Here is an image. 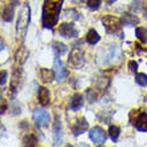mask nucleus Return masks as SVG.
<instances>
[{"label": "nucleus", "instance_id": "obj_28", "mask_svg": "<svg viewBox=\"0 0 147 147\" xmlns=\"http://www.w3.org/2000/svg\"><path fill=\"white\" fill-rule=\"evenodd\" d=\"M128 68H130L131 71H134V72H135V71L138 70V63L134 62V60H131V62H128Z\"/></svg>", "mask_w": 147, "mask_h": 147}, {"label": "nucleus", "instance_id": "obj_19", "mask_svg": "<svg viewBox=\"0 0 147 147\" xmlns=\"http://www.w3.org/2000/svg\"><path fill=\"white\" fill-rule=\"evenodd\" d=\"M122 20H123V23L126 26H135V24L139 23V19L135 15H131V13H124Z\"/></svg>", "mask_w": 147, "mask_h": 147}, {"label": "nucleus", "instance_id": "obj_13", "mask_svg": "<svg viewBox=\"0 0 147 147\" xmlns=\"http://www.w3.org/2000/svg\"><path fill=\"white\" fill-rule=\"evenodd\" d=\"M13 16H15V5L12 3L7 4L3 9V19L5 22H12L13 20Z\"/></svg>", "mask_w": 147, "mask_h": 147}, {"label": "nucleus", "instance_id": "obj_18", "mask_svg": "<svg viewBox=\"0 0 147 147\" xmlns=\"http://www.w3.org/2000/svg\"><path fill=\"white\" fill-rule=\"evenodd\" d=\"M86 40H87L88 44H96V43L100 40V36H99V34H98L95 30H90V31L87 32Z\"/></svg>", "mask_w": 147, "mask_h": 147}, {"label": "nucleus", "instance_id": "obj_14", "mask_svg": "<svg viewBox=\"0 0 147 147\" xmlns=\"http://www.w3.org/2000/svg\"><path fill=\"white\" fill-rule=\"evenodd\" d=\"M82 106H83V96L80 94H75L71 98V109L74 111H78L79 109H82Z\"/></svg>", "mask_w": 147, "mask_h": 147}, {"label": "nucleus", "instance_id": "obj_6", "mask_svg": "<svg viewBox=\"0 0 147 147\" xmlns=\"http://www.w3.org/2000/svg\"><path fill=\"white\" fill-rule=\"evenodd\" d=\"M54 72H55V78L60 82L64 80V79L68 76V71H67L64 63H63L59 58H56L54 62Z\"/></svg>", "mask_w": 147, "mask_h": 147}, {"label": "nucleus", "instance_id": "obj_10", "mask_svg": "<svg viewBox=\"0 0 147 147\" xmlns=\"http://www.w3.org/2000/svg\"><path fill=\"white\" fill-rule=\"evenodd\" d=\"M50 99H51V96H50V91L46 88V87H39L38 88V100H39V103L42 106H48L50 105Z\"/></svg>", "mask_w": 147, "mask_h": 147}, {"label": "nucleus", "instance_id": "obj_12", "mask_svg": "<svg viewBox=\"0 0 147 147\" xmlns=\"http://www.w3.org/2000/svg\"><path fill=\"white\" fill-rule=\"evenodd\" d=\"M27 58H28V50L26 48V46H20V48L16 51V54H15L16 63L23 64V63H26Z\"/></svg>", "mask_w": 147, "mask_h": 147}, {"label": "nucleus", "instance_id": "obj_5", "mask_svg": "<svg viewBox=\"0 0 147 147\" xmlns=\"http://www.w3.org/2000/svg\"><path fill=\"white\" fill-rule=\"evenodd\" d=\"M32 118H34V122L36 123V126H39V127L47 126V124L50 123V119H51L50 114L43 109H36L35 111H34Z\"/></svg>", "mask_w": 147, "mask_h": 147}, {"label": "nucleus", "instance_id": "obj_33", "mask_svg": "<svg viewBox=\"0 0 147 147\" xmlns=\"http://www.w3.org/2000/svg\"><path fill=\"white\" fill-rule=\"evenodd\" d=\"M106 1H107V3H109V4H111V3H114L115 0H106Z\"/></svg>", "mask_w": 147, "mask_h": 147}, {"label": "nucleus", "instance_id": "obj_7", "mask_svg": "<svg viewBox=\"0 0 147 147\" xmlns=\"http://www.w3.org/2000/svg\"><path fill=\"white\" fill-rule=\"evenodd\" d=\"M70 64L74 67H80L84 63V52L80 48H74L70 54Z\"/></svg>", "mask_w": 147, "mask_h": 147}, {"label": "nucleus", "instance_id": "obj_1", "mask_svg": "<svg viewBox=\"0 0 147 147\" xmlns=\"http://www.w3.org/2000/svg\"><path fill=\"white\" fill-rule=\"evenodd\" d=\"M63 0H44L42 12V24L44 28H54L59 22Z\"/></svg>", "mask_w": 147, "mask_h": 147}, {"label": "nucleus", "instance_id": "obj_31", "mask_svg": "<svg viewBox=\"0 0 147 147\" xmlns=\"http://www.w3.org/2000/svg\"><path fill=\"white\" fill-rule=\"evenodd\" d=\"M9 3H12L13 5H16V4L19 3V0H9Z\"/></svg>", "mask_w": 147, "mask_h": 147}, {"label": "nucleus", "instance_id": "obj_27", "mask_svg": "<svg viewBox=\"0 0 147 147\" xmlns=\"http://www.w3.org/2000/svg\"><path fill=\"white\" fill-rule=\"evenodd\" d=\"M7 79H8V74L7 71H0V86H3L7 83Z\"/></svg>", "mask_w": 147, "mask_h": 147}, {"label": "nucleus", "instance_id": "obj_21", "mask_svg": "<svg viewBox=\"0 0 147 147\" xmlns=\"http://www.w3.org/2000/svg\"><path fill=\"white\" fill-rule=\"evenodd\" d=\"M119 134H120V128L118 127V126H110V128H109V135H110V138H111L114 142H116V140H118V138H119Z\"/></svg>", "mask_w": 147, "mask_h": 147}, {"label": "nucleus", "instance_id": "obj_11", "mask_svg": "<svg viewBox=\"0 0 147 147\" xmlns=\"http://www.w3.org/2000/svg\"><path fill=\"white\" fill-rule=\"evenodd\" d=\"M135 127L139 131H147V114L142 112L135 120Z\"/></svg>", "mask_w": 147, "mask_h": 147}, {"label": "nucleus", "instance_id": "obj_26", "mask_svg": "<svg viewBox=\"0 0 147 147\" xmlns=\"http://www.w3.org/2000/svg\"><path fill=\"white\" fill-rule=\"evenodd\" d=\"M64 16H66V18H72L74 20L79 19V13H78L75 9H66V11H64Z\"/></svg>", "mask_w": 147, "mask_h": 147}, {"label": "nucleus", "instance_id": "obj_34", "mask_svg": "<svg viewBox=\"0 0 147 147\" xmlns=\"http://www.w3.org/2000/svg\"><path fill=\"white\" fill-rule=\"evenodd\" d=\"M146 16H147V8H146Z\"/></svg>", "mask_w": 147, "mask_h": 147}, {"label": "nucleus", "instance_id": "obj_22", "mask_svg": "<svg viewBox=\"0 0 147 147\" xmlns=\"http://www.w3.org/2000/svg\"><path fill=\"white\" fill-rule=\"evenodd\" d=\"M23 143L24 146H36L38 143V138L35 135H32V134H28L23 138Z\"/></svg>", "mask_w": 147, "mask_h": 147}, {"label": "nucleus", "instance_id": "obj_29", "mask_svg": "<svg viewBox=\"0 0 147 147\" xmlns=\"http://www.w3.org/2000/svg\"><path fill=\"white\" fill-rule=\"evenodd\" d=\"M87 95H88L90 96V102H95V99H96V94H92V95H91V91H87Z\"/></svg>", "mask_w": 147, "mask_h": 147}, {"label": "nucleus", "instance_id": "obj_24", "mask_svg": "<svg viewBox=\"0 0 147 147\" xmlns=\"http://www.w3.org/2000/svg\"><path fill=\"white\" fill-rule=\"evenodd\" d=\"M135 80H136V83L139 86H146L147 84V75L146 74H136L135 75Z\"/></svg>", "mask_w": 147, "mask_h": 147}, {"label": "nucleus", "instance_id": "obj_30", "mask_svg": "<svg viewBox=\"0 0 147 147\" xmlns=\"http://www.w3.org/2000/svg\"><path fill=\"white\" fill-rule=\"evenodd\" d=\"M3 48H4V42H3V39L0 38V51L3 50Z\"/></svg>", "mask_w": 147, "mask_h": 147}, {"label": "nucleus", "instance_id": "obj_2", "mask_svg": "<svg viewBox=\"0 0 147 147\" xmlns=\"http://www.w3.org/2000/svg\"><path fill=\"white\" fill-rule=\"evenodd\" d=\"M31 11H30V7H26L23 11L20 12L19 18H18V26H16V31L19 34L20 39H24L26 36V32H27L28 24H30V19H31Z\"/></svg>", "mask_w": 147, "mask_h": 147}, {"label": "nucleus", "instance_id": "obj_16", "mask_svg": "<svg viewBox=\"0 0 147 147\" xmlns=\"http://www.w3.org/2000/svg\"><path fill=\"white\" fill-rule=\"evenodd\" d=\"M52 50H54L56 56H62V55H64L67 52V46L60 42H54L52 43Z\"/></svg>", "mask_w": 147, "mask_h": 147}, {"label": "nucleus", "instance_id": "obj_20", "mask_svg": "<svg viewBox=\"0 0 147 147\" xmlns=\"http://www.w3.org/2000/svg\"><path fill=\"white\" fill-rule=\"evenodd\" d=\"M135 35H136V38L139 39L142 43H144L146 44L147 43V30L144 27H138L135 30Z\"/></svg>", "mask_w": 147, "mask_h": 147}, {"label": "nucleus", "instance_id": "obj_9", "mask_svg": "<svg viewBox=\"0 0 147 147\" xmlns=\"http://www.w3.org/2000/svg\"><path fill=\"white\" fill-rule=\"evenodd\" d=\"M88 130V123H87V120L84 118H80V119H78L72 126V132L74 135H80L83 132H86Z\"/></svg>", "mask_w": 147, "mask_h": 147}, {"label": "nucleus", "instance_id": "obj_23", "mask_svg": "<svg viewBox=\"0 0 147 147\" xmlns=\"http://www.w3.org/2000/svg\"><path fill=\"white\" fill-rule=\"evenodd\" d=\"M20 74H22V71L20 70H15V72H13L12 82H11V91H16V87H18L19 80H20Z\"/></svg>", "mask_w": 147, "mask_h": 147}, {"label": "nucleus", "instance_id": "obj_15", "mask_svg": "<svg viewBox=\"0 0 147 147\" xmlns=\"http://www.w3.org/2000/svg\"><path fill=\"white\" fill-rule=\"evenodd\" d=\"M54 139H55V146L62 143V126L59 123V119H56V123L54 126Z\"/></svg>", "mask_w": 147, "mask_h": 147}, {"label": "nucleus", "instance_id": "obj_32", "mask_svg": "<svg viewBox=\"0 0 147 147\" xmlns=\"http://www.w3.org/2000/svg\"><path fill=\"white\" fill-rule=\"evenodd\" d=\"M71 1H72L74 4H79V3H82L83 0H71Z\"/></svg>", "mask_w": 147, "mask_h": 147}, {"label": "nucleus", "instance_id": "obj_17", "mask_svg": "<svg viewBox=\"0 0 147 147\" xmlns=\"http://www.w3.org/2000/svg\"><path fill=\"white\" fill-rule=\"evenodd\" d=\"M39 74H40V79H42L44 83H48V82H51L52 79H54V75H55L54 71L48 70V68H40Z\"/></svg>", "mask_w": 147, "mask_h": 147}, {"label": "nucleus", "instance_id": "obj_4", "mask_svg": "<svg viewBox=\"0 0 147 147\" xmlns=\"http://www.w3.org/2000/svg\"><path fill=\"white\" fill-rule=\"evenodd\" d=\"M90 138L92 140V143H95L96 146H102V144H105L106 139H107V134L102 127L96 126L90 131Z\"/></svg>", "mask_w": 147, "mask_h": 147}, {"label": "nucleus", "instance_id": "obj_8", "mask_svg": "<svg viewBox=\"0 0 147 147\" xmlns=\"http://www.w3.org/2000/svg\"><path fill=\"white\" fill-rule=\"evenodd\" d=\"M59 34L63 38H75V36H78V31L72 23H62L59 26Z\"/></svg>", "mask_w": 147, "mask_h": 147}, {"label": "nucleus", "instance_id": "obj_3", "mask_svg": "<svg viewBox=\"0 0 147 147\" xmlns=\"http://www.w3.org/2000/svg\"><path fill=\"white\" fill-rule=\"evenodd\" d=\"M102 23L107 30V32H110V34H115V32H119L122 30V20L119 18H116V16L112 15L103 16L102 18Z\"/></svg>", "mask_w": 147, "mask_h": 147}, {"label": "nucleus", "instance_id": "obj_25", "mask_svg": "<svg viewBox=\"0 0 147 147\" xmlns=\"http://www.w3.org/2000/svg\"><path fill=\"white\" fill-rule=\"evenodd\" d=\"M100 4H102V0H87V5H88V8L92 9V11L99 9Z\"/></svg>", "mask_w": 147, "mask_h": 147}]
</instances>
